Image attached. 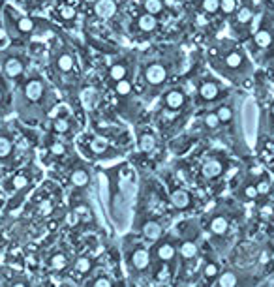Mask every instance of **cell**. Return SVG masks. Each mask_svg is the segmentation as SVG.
<instances>
[{
  "mask_svg": "<svg viewBox=\"0 0 274 287\" xmlns=\"http://www.w3.org/2000/svg\"><path fill=\"white\" fill-rule=\"evenodd\" d=\"M207 58L210 68L235 85H246L252 81L254 64L244 49L235 40H216L207 47Z\"/></svg>",
  "mask_w": 274,
  "mask_h": 287,
  "instance_id": "1",
  "label": "cell"
},
{
  "mask_svg": "<svg viewBox=\"0 0 274 287\" xmlns=\"http://www.w3.org/2000/svg\"><path fill=\"white\" fill-rule=\"evenodd\" d=\"M175 66L173 60L165 57L148 58L143 64V68H139V79L135 88L139 90V96L145 94L146 98H154L167 86L169 77H173Z\"/></svg>",
  "mask_w": 274,
  "mask_h": 287,
  "instance_id": "2",
  "label": "cell"
},
{
  "mask_svg": "<svg viewBox=\"0 0 274 287\" xmlns=\"http://www.w3.org/2000/svg\"><path fill=\"white\" fill-rule=\"evenodd\" d=\"M246 47L258 62L269 64L274 60V19L269 14H263V21L256 25V30L250 34Z\"/></svg>",
  "mask_w": 274,
  "mask_h": 287,
  "instance_id": "3",
  "label": "cell"
},
{
  "mask_svg": "<svg viewBox=\"0 0 274 287\" xmlns=\"http://www.w3.org/2000/svg\"><path fill=\"white\" fill-rule=\"evenodd\" d=\"M259 6V0H246V2H241L237 12L231 15L229 27L235 34V38L239 40H248L252 30L256 29V17L259 14L258 10Z\"/></svg>",
  "mask_w": 274,
  "mask_h": 287,
  "instance_id": "4",
  "label": "cell"
},
{
  "mask_svg": "<svg viewBox=\"0 0 274 287\" xmlns=\"http://www.w3.org/2000/svg\"><path fill=\"white\" fill-rule=\"evenodd\" d=\"M188 105H190V96L182 86L165 88L163 94H161V109L158 111V116L161 120L158 128H161L169 118H177L180 113H184Z\"/></svg>",
  "mask_w": 274,
  "mask_h": 287,
  "instance_id": "5",
  "label": "cell"
},
{
  "mask_svg": "<svg viewBox=\"0 0 274 287\" xmlns=\"http://www.w3.org/2000/svg\"><path fill=\"white\" fill-rule=\"evenodd\" d=\"M226 98H227V92L222 85V81L212 75H203V79L195 88V103L209 107V105L224 101Z\"/></svg>",
  "mask_w": 274,
  "mask_h": 287,
  "instance_id": "6",
  "label": "cell"
},
{
  "mask_svg": "<svg viewBox=\"0 0 274 287\" xmlns=\"http://www.w3.org/2000/svg\"><path fill=\"white\" fill-rule=\"evenodd\" d=\"M87 152L92 158H116L120 154V150L109 139L98 135L87 137Z\"/></svg>",
  "mask_w": 274,
  "mask_h": 287,
  "instance_id": "7",
  "label": "cell"
},
{
  "mask_svg": "<svg viewBox=\"0 0 274 287\" xmlns=\"http://www.w3.org/2000/svg\"><path fill=\"white\" fill-rule=\"evenodd\" d=\"M160 23H161V21H160L158 17H154V15L146 14L145 10H141V12L135 14L133 21H131V30H133L135 34L152 36V34H158Z\"/></svg>",
  "mask_w": 274,
  "mask_h": 287,
  "instance_id": "8",
  "label": "cell"
},
{
  "mask_svg": "<svg viewBox=\"0 0 274 287\" xmlns=\"http://www.w3.org/2000/svg\"><path fill=\"white\" fill-rule=\"evenodd\" d=\"M131 77V62L130 58H116L113 60L109 66H107V72H105V81L107 85H113L120 79H126Z\"/></svg>",
  "mask_w": 274,
  "mask_h": 287,
  "instance_id": "9",
  "label": "cell"
},
{
  "mask_svg": "<svg viewBox=\"0 0 274 287\" xmlns=\"http://www.w3.org/2000/svg\"><path fill=\"white\" fill-rule=\"evenodd\" d=\"M169 203L173 205L177 210L186 212L193 207V195L190 193V190L180 188L177 184H169Z\"/></svg>",
  "mask_w": 274,
  "mask_h": 287,
  "instance_id": "10",
  "label": "cell"
},
{
  "mask_svg": "<svg viewBox=\"0 0 274 287\" xmlns=\"http://www.w3.org/2000/svg\"><path fill=\"white\" fill-rule=\"evenodd\" d=\"M92 12L100 21H113L120 12V0H94Z\"/></svg>",
  "mask_w": 274,
  "mask_h": 287,
  "instance_id": "11",
  "label": "cell"
},
{
  "mask_svg": "<svg viewBox=\"0 0 274 287\" xmlns=\"http://www.w3.org/2000/svg\"><path fill=\"white\" fill-rule=\"evenodd\" d=\"M137 148L139 152H143L146 156L154 154L158 148V135L154 133V129L150 126H143L137 131Z\"/></svg>",
  "mask_w": 274,
  "mask_h": 287,
  "instance_id": "12",
  "label": "cell"
},
{
  "mask_svg": "<svg viewBox=\"0 0 274 287\" xmlns=\"http://www.w3.org/2000/svg\"><path fill=\"white\" fill-rule=\"evenodd\" d=\"M226 171V165H224V159L216 156V154H210L207 156L201 165V176L205 180H216L220 178Z\"/></svg>",
  "mask_w": 274,
  "mask_h": 287,
  "instance_id": "13",
  "label": "cell"
},
{
  "mask_svg": "<svg viewBox=\"0 0 274 287\" xmlns=\"http://www.w3.org/2000/svg\"><path fill=\"white\" fill-rule=\"evenodd\" d=\"M177 244H175L171 239H160L158 240V246L154 248V255L158 259L160 263H163V265H167V263H173L175 257H177Z\"/></svg>",
  "mask_w": 274,
  "mask_h": 287,
  "instance_id": "14",
  "label": "cell"
},
{
  "mask_svg": "<svg viewBox=\"0 0 274 287\" xmlns=\"http://www.w3.org/2000/svg\"><path fill=\"white\" fill-rule=\"evenodd\" d=\"M109 86H111L113 94H115L118 100H131V96L135 92V81L131 77L120 79V81H116V83H113V85Z\"/></svg>",
  "mask_w": 274,
  "mask_h": 287,
  "instance_id": "15",
  "label": "cell"
},
{
  "mask_svg": "<svg viewBox=\"0 0 274 287\" xmlns=\"http://www.w3.org/2000/svg\"><path fill=\"white\" fill-rule=\"evenodd\" d=\"M141 235H143L145 240H148V242H158L160 239L163 237V227L156 220H146L141 225Z\"/></svg>",
  "mask_w": 274,
  "mask_h": 287,
  "instance_id": "16",
  "label": "cell"
},
{
  "mask_svg": "<svg viewBox=\"0 0 274 287\" xmlns=\"http://www.w3.org/2000/svg\"><path fill=\"white\" fill-rule=\"evenodd\" d=\"M130 263L135 271L145 272V271L148 269V265H150V254H148V250L143 248V246H137V248L131 252Z\"/></svg>",
  "mask_w": 274,
  "mask_h": 287,
  "instance_id": "17",
  "label": "cell"
},
{
  "mask_svg": "<svg viewBox=\"0 0 274 287\" xmlns=\"http://www.w3.org/2000/svg\"><path fill=\"white\" fill-rule=\"evenodd\" d=\"M45 94V85L42 79H30L25 85V98L29 101H40Z\"/></svg>",
  "mask_w": 274,
  "mask_h": 287,
  "instance_id": "18",
  "label": "cell"
},
{
  "mask_svg": "<svg viewBox=\"0 0 274 287\" xmlns=\"http://www.w3.org/2000/svg\"><path fill=\"white\" fill-rule=\"evenodd\" d=\"M209 231L214 237H226L229 231V220L224 214H214L209 222Z\"/></svg>",
  "mask_w": 274,
  "mask_h": 287,
  "instance_id": "19",
  "label": "cell"
},
{
  "mask_svg": "<svg viewBox=\"0 0 274 287\" xmlns=\"http://www.w3.org/2000/svg\"><path fill=\"white\" fill-rule=\"evenodd\" d=\"M141 10H145L146 14L154 15L161 21V17L167 14V6L163 4V0H139Z\"/></svg>",
  "mask_w": 274,
  "mask_h": 287,
  "instance_id": "20",
  "label": "cell"
},
{
  "mask_svg": "<svg viewBox=\"0 0 274 287\" xmlns=\"http://www.w3.org/2000/svg\"><path fill=\"white\" fill-rule=\"evenodd\" d=\"M2 72L6 73L10 79H17V77H21L23 72H25V64L17 57H10L2 64Z\"/></svg>",
  "mask_w": 274,
  "mask_h": 287,
  "instance_id": "21",
  "label": "cell"
},
{
  "mask_svg": "<svg viewBox=\"0 0 274 287\" xmlns=\"http://www.w3.org/2000/svg\"><path fill=\"white\" fill-rule=\"evenodd\" d=\"M70 182L75 188H87L90 184V173L87 167H75L70 173Z\"/></svg>",
  "mask_w": 274,
  "mask_h": 287,
  "instance_id": "22",
  "label": "cell"
},
{
  "mask_svg": "<svg viewBox=\"0 0 274 287\" xmlns=\"http://www.w3.org/2000/svg\"><path fill=\"white\" fill-rule=\"evenodd\" d=\"M57 70L62 73H72L75 70V58H73L72 53H68V51H62L60 55L57 57Z\"/></svg>",
  "mask_w": 274,
  "mask_h": 287,
  "instance_id": "23",
  "label": "cell"
},
{
  "mask_svg": "<svg viewBox=\"0 0 274 287\" xmlns=\"http://www.w3.org/2000/svg\"><path fill=\"white\" fill-rule=\"evenodd\" d=\"M178 254L182 261H192V259L197 257V246L193 240H184L182 244L178 246Z\"/></svg>",
  "mask_w": 274,
  "mask_h": 287,
  "instance_id": "24",
  "label": "cell"
},
{
  "mask_svg": "<svg viewBox=\"0 0 274 287\" xmlns=\"http://www.w3.org/2000/svg\"><path fill=\"white\" fill-rule=\"evenodd\" d=\"M30 184V175L25 171L17 173L14 178L10 180V190H14V191H21V190H27Z\"/></svg>",
  "mask_w": 274,
  "mask_h": 287,
  "instance_id": "25",
  "label": "cell"
},
{
  "mask_svg": "<svg viewBox=\"0 0 274 287\" xmlns=\"http://www.w3.org/2000/svg\"><path fill=\"white\" fill-rule=\"evenodd\" d=\"M239 4H241V0H220V10H218V14L222 15L224 19H229L231 15L237 12Z\"/></svg>",
  "mask_w": 274,
  "mask_h": 287,
  "instance_id": "26",
  "label": "cell"
},
{
  "mask_svg": "<svg viewBox=\"0 0 274 287\" xmlns=\"http://www.w3.org/2000/svg\"><path fill=\"white\" fill-rule=\"evenodd\" d=\"M70 129H72L70 118H66V116H57V118L53 120V131L58 133V135H64V133H68Z\"/></svg>",
  "mask_w": 274,
  "mask_h": 287,
  "instance_id": "27",
  "label": "cell"
},
{
  "mask_svg": "<svg viewBox=\"0 0 274 287\" xmlns=\"http://www.w3.org/2000/svg\"><path fill=\"white\" fill-rule=\"evenodd\" d=\"M49 267H51L53 271H64V269L68 267V257H66V254H62V252L53 254L51 259H49Z\"/></svg>",
  "mask_w": 274,
  "mask_h": 287,
  "instance_id": "28",
  "label": "cell"
},
{
  "mask_svg": "<svg viewBox=\"0 0 274 287\" xmlns=\"http://www.w3.org/2000/svg\"><path fill=\"white\" fill-rule=\"evenodd\" d=\"M218 274H220V265L214 261H207L205 267H203V278L207 282H212V280H216Z\"/></svg>",
  "mask_w": 274,
  "mask_h": 287,
  "instance_id": "29",
  "label": "cell"
},
{
  "mask_svg": "<svg viewBox=\"0 0 274 287\" xmlns=\"http://www.w3.org/2000/svg\"><path fill=\"white\" fill-rule=\"evenodd\" d=\"M237 274L226 271V272L218 274V287H237Z\"/></svg>",
  "mask_w": 274,
  "mask_h": 287,
  "instance_id": "30",
  "label": "cell"
},
{
  "mask_svg": "<svg viewBox=\"0 0 274 287\" xmlns=\"http://www.w3.org/2000/svg\"><path fill=\"white\" fill-rule=\"evenodd\" d=\"M73 271L75 274H79V276H85L92 271V261L88 257H79L75 261V265H73Z\"/></svg>",
  "mask_w": 274,
  "mask_h": 287,
  "instance_id": "31",
  "label": "cell"
},
{
  "mask_svg": "<svg viewBox=\"0 0 274 287\" xmlns=\"http://www.w3.org/2000/svg\"><path fill=\"white\" fill-rule=\"evenodd\" d=\"M58 15H60L62 21H75L77 19V10L72 4H62L58 8Z\"/></svg>",
  "mask_w": 274,
  "mask_h": 287,
  "instance_id": "32",
  "label": "cell"
},
{
  "mask_svg": "<svg viewBox=\"0 0 274 287\" xmlns=\"http://www.w3.org/2000/svg\"><path fill=\"white\" fill-rule=\"evenodd\" d=\"M199 10L207 15H216L220 10V0H199Z\"/></svg>",
  "mask_w": 274,
  "mask_h": 287,
  "instance_id": "33",
  "label": "cell"
},
{
  "mask_svg": "<svg viewBox=\"0 0 274 287\" xmlns=\"http://www.w3.org/2000/svg\"><path fill=\"white\" fill-rule=\"evenodd\" d=\"M12 152H14V143H12V139L0 135V159L10 158Z\"/></svg>",
  "mask_w": 274,
  "mask_h": 287,
  "instance_id": "34",
  "label": "cell"
},
{
  "mask_svg": "<svg viewBox=\"0 0 274 287\" xmlns=\"http://www.w3.org/2000/svg\"><path fill=\"white\" fill-rule=\"evenodd\" d=\"M242 197H244L246 201H256L258 197H259V193H258V188H256V182H252V184H246L242 188Z\"/></svg>",
  "mask_w": 274,
  "mask_h": 287,
  "instance_id": "35",
  "label": "cell"
},
{
  "mask_svg": "<svg viewBox=\"0 0 274 287\" xmlns=\"http://www.w3.org/2000/svg\"><path fill=\"white\" fill-rule=\"evenodd\" d=\"M17 29H19V32H23V34H30L34 30V21L30 17H21L17 21Z\"/></svg>",
  "mask_w": 274,
  "mask_h": 287,
  "instance_id": "36",
  "label": "cell"
},
{
  "mask_svg": "<svg viewBox=\"0 0 274 287\" xmlns=\"http://www.w3.org/2000/svg\"><path fill=\"white\" fill-rule=\"evenodd\" d=\"M49 152L53 154V156H64L66 152H68V148H66V144L62 143V141H53V143L49 144Z\"/></svg>",
  "mask_w": 274,
  "mask_h": 287,
  "instance_id": "37",
  "label": "cell"
},
{
  "mask_svg": "<svg viewBox=\"0 0 274 287\" xmlns=\"http://www.w3.org/2000/svg\"><path fill=\"white\" fill-rule=\"evenodd\" d=\"M265 124H267L269 131H274V100L271 101L269 107H267V113H265Z\"/></svg>",
  "mask_w": 274,
  "mask_h": 287,
  "instance_id": "38",
  "label": "cell"
},
{
  "mask_svg": "<svg viewBox=\"0 0 274 287\" xmlns=\"http://www.w3.org/2000/svg\"><path fill=\"white\" fill-rule=\"evenodd\" d=\"M92 287H113V282L107 278V276H100L92 282Z\"/></svg>",
  "mask_w": 274,
  "mask_h": 287,
  "instance_id": "39",
  "label": "cell"
},
{
  "mask_svg": "<svg viewBox=\"0 0 274 287\" xmlns=\"http://www.w3.org/2000/svg\"><path fill=\"white\" fill-rule=\"evenodd\" d=\"M8 40V32H6V29L4 27H0V45Z\"/></svg>",
  "mask_w": 274,
  "mask_h": 287,
  "instance_id": "40",
  "label": "cell"
},
{
  "mask_svg": "<svg viewBox=\"0 0 274 287\" xmlns=\"http://www.w3.org/2000/svg\"><path fill=\"white\" fill-rule=\"evenodd\" d=\"M10 287H30V286L27 284V282H23V280H17V282H14Z\"/></svg>",
  "mask_w": 274,
  "mask_h": 287,
  "instance_id": "41",
  "label": "cell"
},
{
  "mask_svg": "<svg viewBox=\"0 0 274 287\" xmlns=\"http://www.w3.org/2000/svg\"><path fill=\"white\" fill-rule=\"evenodd\" d=\"M271 261H273V265H274V250H273V254H271Z\"/></svg>",
  "mask_w": 274,
  "mask_h": 287,
  "instance_id": "42",
  "label": "cell"
},
{
  "mask_svg": "<svg viewBox=\"0 0 274 287\" xmlns=\"http://www.w3.org/2000/svg\"><path fill=\"white\" fill-rule=\"evenodd\" d=\"M271 229L274 231V218H273V222H271Z\"/></svg>",
  "mask_w": 274,
  "mask_h": 287,
  "instance_id": "43",
  "label": "cell"
},
{
  "mask_svg": "<svg viewBox=\"0 0 274 287\" xmlns=\"http://www.w3.org/2000/svg\"><path fill=\"white\" fill-rule=\"evenodd\" d=\"M0 101H2V90H0Z\"/></svg>",
  "mask_w": 274,
  "mask_h": 287,
  "instance_id": "44",
  "label": "cell"
},
{
  "mask_svg": "<svg viewBox=\"0 0 274 287\" xmlns=\"http://www.w3.org/2000/svg\"><path fill=\"white\" fill-rule=\"evenodd\" d=\"M265 2H267V4H269V2H274V0H265Z\"/></svg>",
  "mask_w": 274,
  "mask_h": 287,
  "instance_id": "45",
  "label": "cell"
},
{
  "mask_svg": "<svg viewBox=\"0 0 274 287\" xmlns=\"http://www.w3.org/2000/svg\"><path fill=\"white\" fill-rule=\"evenodd\" d=\"M0 72H2V64H0Z\"/></svg>",
  "mask_w": 274,
  "mask_h": 287,
  "instance_id": "46",
  "label": "cell"
}]
</instances>
